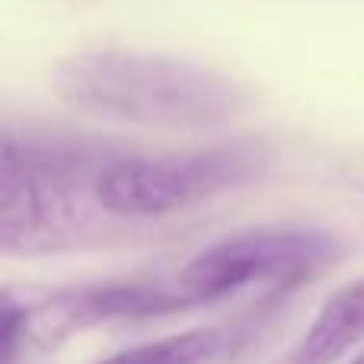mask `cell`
<instances>
[{"label": "cell", "mask_w": 364, "mask_h": 364, "mask_svg": "<svg viewBox=\"0 0 364 364\" xmlns=\"http://www.w3.org/2000/svg\"><path fill=\"white\" fill-rule=\"evenodd\" d=\"M51 87L74 112L144 128H211L252 106L250 90L220 70L132 48L64 58Z\"/></svg>", "instance_id": "cell-1"}, {"label": "cell", "mask_w": 364, "mask_h": 364, "mask_svg": "<svg viewBox=\"0 0 364 364\" xmlns=\"http://www.w3.org/2000/svg\"><path fill=\"white\" fill-rule=\"evenodd\" d=\"M115 154L64 141H32L6 132L0 144V246L36 256L77 243L102 211L96 179ZM106 214V211H102Z\"/></svg>", "instance_id": "cell-2"}, {"label": "cell", "mask_w": 364, "mask_h": 364, "mask_svg": "<svg viewBox=\"0 0 364 364\" xmlns=\"http://www.w3.org/2000/svg\"><path fill=\"white\" fill-rule=\"evenodd\" d=\"M272 157L259 141L195 147L157 157H115L96 179V201L112 218H166L265 176Z\"/></svg>", "instance_id": "cell-3"}, {"label": "cell", "mask_w": 364, "mask_h": 364, "mask_svg": "<svg viewBox=\"0 0 364 364\" xmlns=\"http://www.w3.org/2000/svg\"><path fill=\"white\" fill-rule=\"evenodd\" d=\"M346 252V240L316 227H252L195 252L176 278L205 307L246 284L297 288L336 265Z\"/></svg>", "instance_id": "cell-4"}, {"label": "cell", "mask_w": 364, "mask_h": 364, "mask_svg": "<svg viewBox=\"0 0 364 364\" xmlns=\"http://www.w3.org/2000/svg\"><path fill=\"white\" fill-rule=\"evenodd\" d=\"M201 301L170 278H125V282H96L61 288L42 301L23 304L26 339L38 348H58L77 333L106 326L119 320H151V316L186 314Z\"/></svg>", "instance_id": "cell-5"}, {"label": "cell", "mask_w": 364, "mask_h": 364, "mask_svg": "<svg viewBox=\"0 0 364 364\" xmlns=\"http://www.w3.org/2000/svg\"><path fill=\"white\" fill-rule=\"evenodd\" d=\"M364 342V278L339 288L278 364H336Z\"/></svg>", "instance_id": "cell-6"}, {"label": "cell", "mask_w": 364, "mask_h": 364, "mask_svg": "<svg viewBox=\"0 0 364 364\" xmlns=\"http://www.w3.org/2000/svg\"><path fill=\"white\" fill-rule=\"evenodd\" d=\"M224 348V333L211 326L186 329V333L166 336V339L134 346L125 352H115L100 364H208Z\"/></svg>", "instance_id": "cell-7"}, {"label": "cell", "mask_w": 364, "mask_h": 364, "mask_svg": "<svg viewBox=\"0 0 364 364\" xmlns=\"http://www.w3.org/2000/svg\"><path fill=\"white\" fill-rule=\"evenodd\" d=\"M348 364H364V348H361V352H358V355H355V358H352V361H348Z\"/></svg>", "instance_id": "cell-8"}]
</instances>
